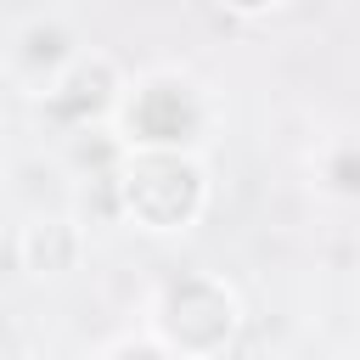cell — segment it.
<instances>
[{"instance_id": "10", "label": "cell", "mask_w": 360, "mask_h": 360, "mask_svg": "<svg viewBox=\"0 0 360 360\" xmlns=\"http://www.w3.org/2000/svg\"><path fill=\"white\" fill-rule=\"evenodd\" d=\"M354 281H360V264H354Z\"/></svg>"}, {"instance_id": "9", "label": "cell", "mask_w": 360, "mask_h": 360, "mask_svg": "<svg viewBox=\"0 0 360 360\" xmlns=\"http://www.w3.org/2000/svg\"><path fill=\"white\" fill-rule=\"evenodd\" d=\"M219 11H231V17H242V22H259V17H276L287 0H214Z\"/></svg>"}, {"instance_id": "4", "label": "cell", "mask_w": 360, "mask_h": 360, "mask_svg": "<svg viewBox=\"0 0 360 360\" xmlns=\"http://www.w3.org/2000/svg\"><path fill=\"white\" fill-rule=\"evenodd\" d=\"M124 96H129L124 62H118L112 51H101V45H84V56L56 79V90H51L34 112H39L56 135L73 141V135H90V129H112Z\"/></svg>"}, {"instance_id": "8", "label": "cell", "mask_w": 360, "mask_h": 360, "mask_svg": "<svg viewBox=\"0 0 360 360\" xmlns=\"http://www.w3.org/2000/svg\"><path fill=\"white\" fill-rule=\"evenodd\" d=\"M90 360H180V354H169L146 326H135V332H118L101 349H90Z\"/></svg>"}, {"instance_id": "2", "label": "cell", "mask_w": 360, "mask_h": 360, "mask_svg": "<svg viewBox=\"0 0 360 360\" xmlns=\"http://www.w3.org/2000/svg\"><path fill=\"white\" fill-rule=\"evenodd\" d=\"M219 129V96L191 68H146L112 118L124 152H208Z\"/></svg>"}, {"instance_id": "3", "label": "cell", "mask_w": 360, "mask_h": 360, "mask_svg": "<svg viewBox=\"0 0 360 360\" xmlns=\"http://www.w3.org/2000/svg\"><path fill=\"white\" fill-rule=\"evenodd\" d=\"M242 292L219 270H174L146 292L141 326L180 360H225L242 338Z\"/></svg>"}, {"instance_id": "7", "label": "cell", "mask_w": 360, "mask_h": 360, "mask_svg": "<svg viewBox=\"0 0 360 360\" xmlns=\"http://www.w3.org/2000/svg\"><path fill=\"white\" fill-rule=\"evenodd\" d=\"M304 186L332 208H360V129L315 135V146L304 158Z\"/></svg>"}, {"instance_id": "1", "label": "cell", "mask_w": 360, "mask_h": 360, "mask_svg": "<svg viewBox=\"0 0 360 360\" xmlns=\"http://www.w3.org/2000/svg\"><path fill=\"white\" fill-rule=\"evenodd\" d=\"M112 208L141 236H191L214 208L208 152H124L112 169Z\"/></svg>"}, {"instance_id": "5", "label": "cell", "mask_w": 360, "mask_h": 360, "mask_svg": "<svg viewBox=\"0 0 360 360\" xmlns=\"http://www.w3.org/2000/svg\"><path fill=\"white\" fill-rule=\"evenodd\" d=\"M79 56H84V45L62 11H34V17H17L6 28V84L28 107H39Z\"/></svg>"}, {"instance_id": "6", "label": "cell", "mask_w": 360, "mask_h": 360, "mask_svg": "<svg viewBox=\"0 0 360 360\" xmlns=\"http://www.w3.org/2000/svg\"><path fill=\"white\" fill-rule=\"evenodd\" d=\"M90 253V236H84V219L68 214V208H22L17 225H11V264L28 276V281H62L84 264Z\"/></svg>"}]
</instances>
